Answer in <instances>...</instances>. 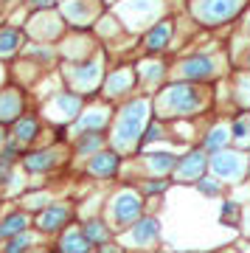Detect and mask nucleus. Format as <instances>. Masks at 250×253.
<instances>
[{
  "label": "nucleus",
  "mask_w": 250,
  "mask_h": 253,
  "mask_svg": "<svg viewBox=\"0 0 250 253\" xmlns=\"http://www.w3.org/2000/svg\"><path fill=\"white\" fill-rule=\"evenodd\" d=\"M101 59H90V62H82L76 65V68H68V82H71L73 87H76V93H93L98 87V82H101Z\"/></svg>",
  "instance_id": "0eeeda50"
},
{
  "label": "nucleus",
  "mask_w": 250,
  "mask_h": 253,
  "mask_svg": "<svg viewBox=\"0 0 250 253\" xmlns=\"http://www.w3.org/2000/svg\"><path fill=\"white\" fill-rule=\"evenodd\" d=\"M0 82H3V68H0Z\"/></svg>",
  "instance_id": "79ce46f5"
},
{
  "label": "nucleus",
  "mask_w": 250,
  "mask_h": 253,
  "mask_svg": "<svg viewBox=\"0 0 250 253\" xmlns=\"http://www.w3.org/2000/svg\"><path fill=\"white\" fill-rule=\"evenodd\" d=\"M231 132H233V144L239 146L242 152L250 149V116H239V118H236L233 126H231Z\"/></svg>",
  "instance_id": "a878e982"
},
{
  "label": "nucleus",
  "mask_w": 250,
  "mask_h": 253,
  "mask_svg": "<svg viewBox=\"0 0 250 253\" xmlns=\"http://www.w3.org/2000/svg\"><path fill=\"white\" fill-rule=\"evenodd\" d=\"M73 217V208L68 203H51L48 208H42V214L37 217V228L40 231H59L65 228V222Z\"/></svg>",
  "instance_id": "f8f14e48"
},
{
  "label": "nucleus",
  "mask_w": 250,
  "mask_h": 253,
  "mask_svg": "<svg viewBox=\"0 0 250 253\" xmlns=\"http://www.w3.org/2000/svg\"><path fill=\"white\" fill-rule=\"evenodd\" d=\"M62 23L65 20H59L54 14V9L45 11V14H37V17H31V23H28V31L34 37H42V40H54V37L62 34Z\"/></svg>",
  "instance_id": "4468645a"
},
{
  "label": "nucleus",
  "mask_w": 250,
  "mask_h": 253,
  "mask_svg": "<svg viewBox=\"0 0 250 253\" xmlns=\"http://www.w3.org/2000/svg\"><path fill=\"white\" fill-rule=\"evenodd\" d=\"M146 116H149V99H135L118 113L116 126H113L116 152H129V149H135L138 141H143L141 135H143V126H146Z\"/></svg>",
  "instance_id": "f03ea898"
},
{
  "label": "nucleus",
  "mask_w": 250,
  "mask_h": 253,
  "mask_svg": "<svg viewBox=\"0 0 250 253\" xmlns=\"http://www.w3.org/2000/svg\"><path fill=\"white\" fill-rule=\"evenodd\" d=\"M59 11H62L65 23H71V26H76V28H84L87 20L96 17L98 9H93V6H87V3H65Z\"/></svg>",
  "instance_id": "a211bd4d"
},
{
  "label": "nucleus",
  "mask_w": 250,
  "mask_h": 253,
  "mask_svg": "<svg viewBox=\"0 0 250 253\" xmlns=\"http://www.w3.org/2000/svg\"><path fill=\"white\" fill-rule=\"evenodd\" d=\"M146 166L152 169L155 174H166V172H174L177 169V158L169 152H155L146 158Z\"/></svg>",
  "instance_id": "b1692460"
},
{
  "label": "nucleus",
  "mask_w": 250,
  "mask_h": 253,
  "mask_svg": "<svg viewBox=\"0 0 250 253\" xmlns=\"http://www.w3.org/2000/svg\"><path fill=\"white\" fill-rule=\"evenodd\" d=\"M161 135H163V126L161 124H152L149 129H146V138H143V141H158Z\"/></svg>",
  "instance_id": "4c0bfd02"
},
{
  "label": "nucleus",
  "mask_w": 250,
  "mask_h": 253,
  "mask_svg": "<svg viewBox=\"0 0 250 253\" xmlns=\"http://www.w3.org/2000/svg\"><path fill=\"white\" fill-rule=\"evenodd\" d=\"M56 163H59V152L56 149H42L26 158V169L28 172H51Z\"/></svg>",
  "instance_id": "412c9836"
},
{
  "label": "nucleus",
  "mask_w": 250,
  "mask_h": 253,
  "mask_svg": "<svg viewBox=\"0 0 250 253\" xmlns=\"http://www.w3.org/2000/svg\"><path fill=\"white\" fill-rule=\"evenodd\" d=\"M169 40H171V23L169 20H161L158 26L149 28V34L143 37V45H146V51H163V48L169 45Z\"/></svg>",
  "instance_id": "6ab92c4d"
},
{
  "label": "nucleus",
  "mask_w": 250,
  "mask_h": 253,
  "mask_svg": "<svg viewBox=\"0 0 250 253\" xmlns=\"http://www.w3.org/2000/svg\"><path fill=\"white\" fill-rule=\"evenodd\" d=\"M9 177H11L9 163H6V161H0V183H9Z\"/></svg>",
  "instance_id": "58836bf2"
},
{
  "label": "nucleus",
  "mask_w": 250,
  "mask_h": 253,
  "mask_svg": "<svg viewBox=\"0 0 250 253\" xmlns=\"http://www.w3.org/2000/svg\"><path fill=\"white\" fill-rule=\"evenodd\" d=\"M248 31H250V14H248Z\"/></svg>",
  "instance_id": "a19ab883"
},
{
  "label": "nucleus",
  "mask_w": 250,
  "mask_h": 253,
  "mask_svg": "<svg viewBox=\"0 0 250 253\" xmlns=\"http://www.w3.org/2000/svg\"><path fill=\"white\" fill-rule=\"evenodd\" d=\"M20 113H23V96L17 90H0V124H9L14 121L17 124Z\"/></svg>",
  "instance_id": "dca6fc26"
},
{
  "label": "nucleus",
  "mask_w": 250,
  "mask_h": 253,
  "mask_svg": "<svg viewBox=\"0 0 250 253\" xmlns=\"http://www.w3.org/2000/svg\"><path fill=\"white\" fill-rule=\"evenodd\" d=\"M219 73V59L211 54H194L186 56L183 62L177 65V76L186 82H208Z\"/></svg>",
  "instance_id": "423d86ee"
},
{
  "label": "nucleus",
  "mask_w": 250,
  "mask_h": 253,
  "mask_svg": "<svg viewBox=\"0 0 250 253\" xmlns=\"http://www.w3.org/2000/svg\"><path fill=\"white\" fill-rule=\"evenodd\" d=\"M203 107H206V90L188 82L171 84L155 99V110L161 113V118H188Z\"/></svg>",
  "instance_id": "f257e3e1"
},
{
  "label": "nucleus",
  "mask_w": 250,
  "mask_h": 253,
  "mask_svg": "<svg viewBox=\"0 0 250 253\" xmlns=\"http://www.w3.org/2000/svg\"><path fill=\"white\" fill-rule=\"evenodd\" d=\"M248 68H250V56H248Z\"/></svg>",
  "instance_id": "37998d69"
},
{
  "label": "nucleus",
  "mask_w": 250,
  "mask_h": 253,
  "mask_svg": "<svg viewBox=\"0 0 250 253\" xmlns=\"http://www.w3.org/2000/svg\"><path fill=\"white\" fill-rule=\"evenodd\" d=\"M104 138L101 135H79V152L82 155H98L104 152Z\"/></svg>",
  "instance_id": "c85d7f7f"
},
{
  "label": "nucleus",
  "mask_w": 250,
  "mask_h": 253,
  "mask_svg": "<svg viewBox=\"0 0 250 253\" xmlns=\"http://www.w3.org/2000/svg\"><path fill=\"white\" fill-rule=\"evenodd\" d=\"M239 101L245 104V107H250V76L248 79H239Z\"/></svg>",
  "instance_id": "f704fd0d"
},
{
  "label": "nucleus",
  "mask_w": 250,
  "mask_h": 253,
  "mask_svg": "<svg viewBox=\"0 0 250 253\" xmlns=\"http://www.w3.org/2000/svg\"><path fill=\"white\" fill-rule=\"evenodd\" d=\"M242 9H245V3H239V0H208V3H194L191 14L206 26H222L236 17Z\"/></svg>",
  "instance_id": "39448f33"
},
{
  "label": "nucleus",
  "mask_w": 250,
  "mask_h": 253,
  "mask_svg": "<svg viewBox=\"0 0 250 253\" xmlns=\"http://www.w3.org/2000/svg\"><path fill=\"white\" fill-rule=\"evenodd\" d=\"M135 68H118V71L110 73L107 84H104V96L107 99H118V96H126V93L132 90L135 84Z\"/></svg>",
  "instance_id": "ddd939ff"
},
{
  "label": "nucleus",
  "mask_w": 250,
  "mask_h": 253,
  "mask_svg": "<svg viewBox=\"0 0 250 253\" xmlns=\"http://www.w3.org/2000/svg\"><path fill=\"white\" fill-rule=\"evenodd\" d=\"M118 163H121V158H118V152L113 149H104V152H98V155H93L90 158V163H87V172L90 174H96V177H113V174L118 172Z\"/></svg>",
  "instance_id": "2eb2a0df"
},
{
  "label": "nucleus",
  "mask_w": 250,
  "mask_h": 253,
  "mask_svg": "<svg viewBox=\"0 0 250 253\" xmlns=\"http://www.w3.org/2000/svg\"><path fill=\"white\" fill-rule=\"evenodd\" d=\"M169 189V183L166 180H149L146 183V194H161V191Z\"/></svg>",
  "instance_id": "c9c22d12"
},
{
  "label": "nucleus",
  "mask_w": 250,
  "mask_h": 253,
  "mask_svg": "<svg viewBox=\"0 0 250 253\" xmlns=\"http://www.w3.org/2000/svg\"><path fill=\"white\" fill-rule=\"evenodd\" d=\"M82 96L79 93H54V99L48 104V116L56 118V121H73V118H79L82 113Z\"/></svg>",
  "instance_id": "9d476101"
},
{
  "label": "nucleus",
  "mask_w": 250,
  "mask_h": 253,
  "mask_svg": "<svg viewBox=\"0 0 250 253\" xmlns=\"http://www.w3.org/2000/svg\"><path fill=\"white\" fill-rule=\"evenodd\" d=\"M37 132H40V121H37L34 116L20 118L17 124H14V141H17V144H28V141H34Z\"/></svg>",
  "instance_id": "5701e85b"
},
{
  "label": "nucleus",
  "mask_w": 250,
  "mask_h": 253,
  "mask_svg": "<svg viewBox=\"0 0 250 253\" xmlns=\"http://www.w3.org/2000/svg\"><path fill=\"white\" fill-rule=\"evenodd\" d=\"M110 124V107H87L76 118V132L82 135H101V129Z\"/></svg>",
  "instance_id": "9b49d317"
},
{
  "label": "nucleus",
  "mask_w": 250,
  "mask_h": 253,
  "mask_svg": "<svg viewBox=\"0 0 250 253\" xmlns=\"http://www.w3.org/2000/svg\"><path fill=\"white\" fill-rule=\"evenodd\" d=\"M158 11H161L158 3H132V6H118V14H129V17H132V26H129V28H135V20H138V17H155Z\"/></svg>",
  "instance_id": "bb28decb"
},
{
  "label": "nucleus",
  "mask_w": 250,
  "mask_h": 253,
  "mask_svg": "<svg viewBox=\"0 0 250 253\" xmlns=\"http://www.w3.org/2000/svg\"><path fill=\"white\" fill-rule=\"evenodd\" d=\"M28 228V214H20V211H14V214H9V217L0 222V239H14V236H23Z\"/></svg>",
  "instance_id": "4be33fe9"
},
{
  "label": "nucleus",
  "mask_w": 250,
  "mask_h": 253,
  "mask_svg": "<svg viewBox=\"0 0 250 253\" xmlns=\"http://www.w3.org/2000/svg\"><path fill=\"white\" fill-rule=\"evenodd\" d=\"M124 245H132V248H149L161 239V222L155 217H143L141 222H135L132 231H126L124 236Z\"/></svg>",
  "instance_id": "1a4fd4ad"
},
{
  "label": "nucleus",
  "mask_w": 250,
  "mask_h": 253,
  "mask_svg": "<svg viewBox=\"0 0 250 253\" xmlns=\"http://www.w3.org/2000/svg\"><path fill=\"white\" fill-rule=\"evenodd\" d=\"M31 54H34L37 59H42V62H51V59H54V51L48 45H31Z\"/></svg>",
  "instance_id": "72a5a7b5"
},
{
  "label": "nucleus",
  "mask_w": 250,
  "mask_h": 253,
  "mask_svg": "<svg viewBox=\"0 0 250 253\" xmlns=\"http://www.w3.org/2000/svg\"><path fill=\"white\" fill-rule=\"evenodd\" d=\"M242 214V208L236 206V203H225L222 211H219V219H222L225 225H236V219H239Z\"/></svg>",
  "instance_id": "473e14b6"
},
{
  "label": "nucleus",
  "mask_w": 250,
  "mask_h": 253,
  "mask_svg": "<svg viewBox=\"0 0 250 253\" xmlns=\"http://www.w3.org/2000/svg\"><path fill=\"white\" fill-rule=\"evenodd\" d=\"M197 189H200V194H206V197H219L222 194V183L211 174V177H203V180L197 183Z\"/></svg>",
  "instance_id": "7c9ffc66"
},
{
  "label": "nucleus",
  "mask_w": 250,
  "mask_h": 253,
  "mask_svg": "<svg viewBox=\"0 0 250 253\" xmlns=\"http://www.w3.org/2000/svg\"><path fill=\"white\" fill-rule=\"evenodd\" d=\"M141 211H143V200L135 194L132 189H124L118 191L116 197L110 200L107 206V222L118 225V231L126 225H135V222H141Z\"/></svg>",
  "instance_id": "20e7f679"
},
{
  "label": "nucleus",
  "mask_w": 250,
  "mask_h": 253,
  "mask_svg": "<svg viewBox=\"0 0 250 253\" xmlns=\"http://www.w3.org/2000/svg\"><path fill=\"white\" fill-rule=\"evenodd\" d=\"M0 149H3V129H0Z\"/></svg>",
  "instance_id": "ea45409f"
},
{
  "label": "nucleus",
  "mask_w": 250,
  "mask_h": 253,
  "mask_svg": "<svg viewBox=\"0 0 250 253\" xmlns=\"http://www.w3.org/2000/svg\"><path fill=\"white\" fill-rule=\"evenodd\" d=\"M141 76L146 82H155V84H158V82L163 79V65L161 62H143L141 65Z\"/></svg>",
  "instance_id": "2f4dec72"
},
{
  "label": "nucleus",
  "mask_w": 250,
  "mask_h": 253,
  "mask_svg": "<svg viewBox=\"0 0 250 253\" xmlns=\"http://www.w3.org/2000/svg\"><path fill=\"white\" fill-rule=\"evenodd\" d=\"M90 248L93 245L87 242V236H84L82 228H68L65 236L59 239V251L62 253H90Z\"/></svg>",
  "instance_id": "aec40b11"
},
{
  "label": "nucleus",
  "mask_w": 250,
  "mask_h": 253,
  "mask_svg": "<svg viewBox=\"0 0 250 253\" xmlns=\"http://www.w3.org/2000/svg\"><path fill=\"white\" fill-rule=\"evenodd\" d=\"M20 45H23V34L17 28H0V56L17 54Z\"/></svg>",
  "instance_id": "393cba45"
},
{
  "label": "nucleus",
  "mask_w": 250,
  "mask_h": 253,
  "mask_svg": "<svg viewBox=\"0 0 250 253\" xmlns=\"http://www.w3.org/2000/svg\"><path fill=\"white\" fill-rule=\"evenodd\" d=\"M31 245H34V236H31V234L14 236V239H9V242H6L3 253H26L28 248H31Z\"/></svg>",
  "instance_id": "c756f323"
},
{
  "label": "nucleus",
  "mask_w": 250,
  "mask_h": 253,
  "mask_svg": "<svg viewBox=\"0 0 250 253\" xmlns=\"http://www.w3.org/2000/svg\"><path fill=\"white\" fill-rule=\"evenodd\" d=\"M82 231H84V236H87L90 245H104L107 242V236H110L107 222H101V219H87Z\"/></svg>",
  "instance_id": "cd10ccee"
},
{
  "label": "nucleus",
  "mask_w": 250,
  "mask_h": 253,
  "mask_svg": "<svg viewBox=\"0 0 250 253\" xmlns=\"http://www.w3.org/2000/svg\"><path fill=\"white\" fill-rule=\"evenodd\" d=\"M211 174H214L219 183H239L245 180V174L250 172V158L242 149H225V152L214 155L211 158Z\"/></svg>",
  "instance_id": "7ed1b4c3"
},
{
  "label": "nucleus",
  "mask_w": 250,
  "mask_h": 253,
  "mask_svg": "<svg viewBox=\"0 0 250 253\" xmlns=\"http://www.w3.org/2000/svg\"><path fill=\"white\" fill-rule=\"evenodd\" d=\"M233 141V132H231V126L228 124H214L211 129H208V135L206 141H203V152H211V155H219L225 152V146Z\"/></svg>",
  "instance_id": "f3484780"
},
{
  "label": "nucleus",
  "mask_w": 250,
  "mask_h": 253,
  "mask_svg": "<svg viewBox=\"0 0 250 253\" xmlns=\"http://www.w3.org/2000/svg\"><path fill=\"white\" fill-rule=\"evenodd\" d=\"M45 203H48V197H45V194H34V197L26 200L28 208H40V206H45ZM45 208H48V206H45Z\"/></svg>",
  "instance_id": "e433bc0d"
},
{
  "label": "nucleus",
  "mask_w": 250,
  "mask_h": 253,
  "mask_svg": "<svg viewBox=\"0 0 250 253\" xmlns=\"http://www.w3.org/2000/svg\"><path fill=\"white\" fill-rule=\"evenodd\" d=\"M211 166V161H208V155L203 152V149H191V152L183 158V161H177V169H174V180H203L206 177V169Z\"/></svg>",
  "instance_id": "6e6552de"
}]
</instances>
